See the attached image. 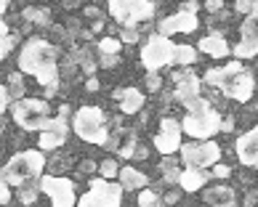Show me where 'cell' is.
Listing matches in <instances>:
<instances>
[{"mask_svg":"<svg viewBox=\"0 0 258 207\" xmlns=\"http://www.w3.org/2000/svg\"><path fill=\"white\" fill-rule=\"evenodd\" d=\"M56 59H59V48H56V43L45 40V37H30L24 43L22 53H19V69L24 74H35L37 82L45 88L48 98L56 96L59 82H61Z\"/></svg>","mask_w":258,"mask_h":207,"instance_id":"obj_1","label":"cell"},{"mask_svg":"<svg viewBox=\"0 0 258 207\" xmlns=\"http://www.w3.org/2000/svg\"><path fill=\"white\" fill-rule=\"evenodd\" d=\"M205 82L213 85V88H218L226 98H234L240 104L250 101L253 90H255L253 72L247 67H242L240 61H232V64H226V67H221V69H208L205 72Z\"/></svg>","mask_w":258,"mask_h":207,"instance_id":"obj_2","label":"cell"},{"mask_svg":"<svg viewBox=\"0 0 258 207\" xmlns=\"http://www.w3.org/2000/svg\"><path fill=\"white\" fill-rule=\"evenodd\" d=\"M45 170V157L37 149H27V152H19L6 162V167H0V178L8 186H19L22 189L24 183H32L43 175Z\"/></svg>","mask_w":258,"mask_h":207,"instance_id":"obj_3","label":"cell"},{"mask_svg":"<svg viewBox=\"0 0 258 207\" xmlns=\"http://www.w3.org/2000/svg\"><path fill=\"white\" fill-rule=\"evenodd\" d=\"M72 128L83 141L96 146H107L109 133H107V115L99 107H83L78 109V115L72 120Z\"/></svg>","mask_w":258,"mask_h":207,"instance_id":"obj_4","label":"cell"},{"mask_svg":"<svg viewBox=\"0 0 258 207\" xmlns=\"http://www.w3.org/2000/svg\"><path fill=\"white\" fill-rule=\"evenodd\" d=\"M11 115L14 122L24 130H40L51 122V109H48V101H40V98H22V101H14L11 107Z\"/></svg>","mask_w":258,"mask_h":207,"instance_id":"obj_5","label":"cell"},{"mask_svg":"<svg viewBox=\"0 0 258 207\" xmlns=\"http://www.w3.org/2000/svg\"><path fill=\"white\" fill-rule=\"evenodd\" d=\"M224 120L216 109H205V112H186L181 130L186 136H192V141H210V136H216L221 130Z\"/></svg>","mask_w":258,"mask_h":207,"instance_id":"obj_6","label":"cell"},{"mask_svg":"<svg viewBox=\"0 0 258 207\" xmlns=\"http://www.w3.org/2000/svg\"><path fill=\"white\" fill-rule=\"evenodd\" d=\"M109 16H114L122 27H136L139 22H147V19L155 16L157 3H149V0H109Z\"/></svg>","mask_w":258,"mask_h":207,"instance_id":"obj_7","label":"cell"},{"mask_svg":"<svg viewBox=\"0 0 258 207\" xmlns=\"http://www.w3.org/2000/svg\"><path fill=\"white\" fill-rule=\"evenodd\" d=\"M91 191H85L78 207H120L122 202V186L114 181H104V178H91Z\"/></svg>","mask_w":258,"mask_h":207,"instance_id":"obj_8","label":"cell"},{"mask_svg":"<svg viewBox=\"0 0 258 207\" xmlns=\"http://www.w3.org/2000/svg\"><path fill=\"white\" fill-rule=\"evenodd\" d=\"M181 159L192 170H205V167L218 165L221 159V146L216 141H189L181 146Z\"/></svg>","mask_w":258,"mask_h":207,"instance_id":"obj_9","label":"cell"},{"mask_svg":"<svg viewBox=\"0 0 258 207\" xmlns=\"http://www.w3.org/2000/svg\"><path fill=\"white\" fill-rule=\"evenodd\" d=\"M173 53H176V45L157 32L141 48V64L147 67V72H157L162 67H168V64H173Z\"/></svg>","mask_w":258,"mask_h":207,"instance_id":"obj_10","label":"cell"},{"mask_svg":"<svg viewBox=\"0 0 258 207\" xmlns=\"http://www.w3.org/2000/svg\"><path fill=\"white\" fill-rule=\"evenodd\" d=\"M40 191L51 196L53 207H78V196H75V183L64 175H45L40 178Z\"/></svg>","mask_w":258,"mask_h":207,"instance_id":"obj_11","label":"cell"},{"mask_svg":"<svg viewBox=\"0 0 258 207\" xmlns=\"http://www.w3.org/2000/svg\"><path fill=\"white\" fill-rule=\"evenodd\" d=\"M170 80L176 82V93H173V98L178 101V104H184V107L189 109L192 104L197 101V98H203L200 96V77L189 69V67H184V69H176V72H170Z\"/></svg>","mask_w":258,"mask_h":207,"instance_id":"obj_12","label":"cell"},{"mask_svg":"<svg viewBox=\"0 0 258 207\" xmlns=\"http://www.w3.org/2000/svg\"><path fill=\"white\" fill-rule=\"evenodd\" d=\"M181 122H176L173 117H162L160 120V130L155 136V149L160 154H173V152H181L184 141H181Z\"/></svg>","mask_w":258,"mask_h":207,"instance_id":"obj_13","label":"cell"},{"mask_svg":"<svg viewBox=\"0 0 258 207\" xmlns=\"http://www.w3.org/2000/svg\"><path fill=\"white\" fill-rule=\"evenodd\" d=\"M232 53L237 56V59H250V56L258 53V3H255V11L242 22V27H240V43L232 48Z\"/></svg>","mask_w":258,"mask_h":207,"instance_id":"obj_14","label":"cell"},{"mask_svg":"<svg viewBox=\"0 0 258 207\" xmlns=\"http://www.w3.org/2000/svg\"><path fill=\"white\" fill-rule=\"evenodd\" d=\"M234 152L245 167H258V128H250L247 133L237 138Z\"/></svg>","mask_w":258,"mask_h":207,"instance_id":"obj_15","label":"cell"},{"mask_svg":"<svg viewBox=\"0 0 258 207\" xmlns=\"http://www.w3.org/2000/svg\"><path fill=\"white\" fill-rule=\"evenodd\" d=\"M64 141H67V117L56 115V117H51L48 125L43 128V133H40V149L51 152V149H59Z\"/></svg>","mask_w":258,"mask_h":207,"instance_id":"obj_16","label":"cell"},{"mask_svg":"<svg viewBox=\"0 0 258 207\" xmlns=\"http://www.w3.org/2000/svg\"><path fill=\"white\" fill-rule=\"evenodd\" d=\"M160 35L162 37H168V35H173V32H195L197 30V14H186V11H178L173 16H165L160 22Z\"/></svg>","mask_w":258,"mask_h":207,"instance_id":"obj_17","label":"cell"},{"mask_svg":"<svg viewBox=\"0 0 258 207\" xmlns=\"http://www.w3.org/2000/svg\"><path fill=\"white\" fill-rule=\"evenodd\" d=\"M112 98L120 104L122 115H136V112L144 109V93L136 90V88H120V90L112 93Z\"/></svg>","mask_w":258,"mask_h":207,"instance_id":"obj_18","label":"cell"},{"mask_svg":"<svg viewBox=\"0 0 258 207\" xmlns=\"http://www.w3.org/2000/svg\"><path fill=\"white\" fill-rule=\"evenodd\" d=\"M107 146L112 149V152H117L120 157H128V159L136 154V149H139V144H136V138H133V133H131V130H122V128H117L114 133H109Z\"/></svg>","mask_w":258,"mask_h":207,"instance_id":"obj_19","label":"cell"},{"mask_svg":"<svg viewBox=\"0 0 258 207\" xmlns=\"http://www.w3.org/2000/svg\"><path fill=\"white\" fill-rule=\"evenodd\" d=\"M203 199L210 207H234L237 204V194H234V189H229V186H213V189L205 191Z\"/></svg>","mask_w":258,"mask_h":207,"instance_id":"obj_20","label":"cell"},{"mask_svg":"<svg viewBox=\"0 0 258 207\" xmlns=\"http://www.w3.org/2000/svg\"><path fill=\"white\" fill-rule=\"evenodd\" d=\"M197 51H203V53H208V56H216V59H224V56L232 51L229 48V43L224 40V35H205L203 40H200V45H197Z\"/></svg>","mask_w":258,"mask_h":207,"instance_id":"obj_21","label":"cell"},{"mask_svg":"<svg viewBox=\"0 0 258 207\" xmlns=\"http://www.w3.org/2000/svg\"><path fill=\"white\" fill-rule=\"evenodd\" d=\"M210 178H213V175L205 173V170H192V167H186V170H181L178 186H181L184 191H197V189H203Z\"/></svg>","mask_w":258,"mask_h":207,"instance_id":"obj_22","label":"cell"},{"mask_svg":"<svg viewBox=\"0 0 258 207\" xmlns=\"http://www.w3.org/2000/svg\"><path fill=\"white\" fill-rule=\"evenodd\" d=\"M117 178H120L122 189H141V191H144L147 183H149V178L141 173V170H136V167H122Z\"/></svg>","mask_w":258,"mask_h":207,"instance_id":"obj_23","label":"cell"},{"mask_svg":"<svg viewBox=\"0 0 258 207\" xmlns=\"http://www.w3.org/2000/svg\"><path fill=\"white\" fill-rule=\"evenodd\" d=\"M72 61H78L88 77H93V72H96V67H99V61L93 59V53L88 48H75L72 51Z\"/></svg>","mask_w":258,"mask_h":207,"instance_id":"obj_24","label":"cell"},{"mask_svg":"<svg viewBox=\"0 0 258 207\" xmlns=\"http://www.w3.org/2000/svg\"><path fill=\"white\" fill-rule=\"evenodd\" d=\"M8 96H11L14 101H22V98H27L24 93H27V88H24V74L22 72H11L8 74Z\"/></svg>","mask_w":258,"mask_h":207,"instance_id":"obj_25","label":"cell"},{"mask_svg":"<svg viewBox=\"0 0 258 207\" xmlns=\"http://www.w3.org/2000/svg\"><path fill=\"white\" fill-rule=\"evenodd\" d=\"M24 22H30V24H37V27H45L51 22V14H48V8H40V6H30V8H24Z\"/></svg>","mask_w":258,"mask_h":207,"instance_id":"obj_26","label":"cell"},{"mask_svg":"<svg viewBox=\"0 0 258 207\" xmlns=\"http://www.w3.org/2000/svg\"><path fill=\"white\" fill-rule=\"evenodd\" d=\"M197 61V51L192 45H176V53H173V64H178L181 69L189 67V64Z\"/></svg>","mask_w":258,"mask_h":207,"instance_id":"obj_27","label":"cell"},{"mask_svg":"<svg viewBox=\"0 0 258 207\" xmlns=\"http://www.w3.org/2000/svg\"><path fill=\"white\" fill-rule=\"evenodd\" d=\"M160 173H162V178H165L168 183H173V181L178 183V178H181V170H178V165H176L173 157H165V159H162Z\"/></svg>","mask_w":258,"mask_h":207,"instance_id":"obj_28","label":"cell"},{"mask_svg":"<svg viewBox=\"0 0 258 207\" xmlns=\"http://www.w3.org/2000/svg\"><path fill=\"white\" fill-rule=\"evenodd\" d=\"M14 43H16V37H11V32H8V27H6V22L0 19V61L6 59L8 53H11V48H14Z\"/></svg>","mask_w":258,"mask_h":207,"instance_id":"obj_29","label":"cell"},{"mask_svg":"<svg viewBox=\"0 0 258 207\" xmlns=\"http://www.w3.org/2000/svg\"><path fill=\"white\" fill-rule=\"evenodd\" d=\"M37 191H40V181L24 183L22 189H19V202H22V204H32V202H37Z\"/></svg>","mask_w":258,"mask_h":207,"instance_id":"obj_30","label":"cell"},{"mask_svg":"<svg viewBox=\"0 0 258 207\" xmlns=\"http://www.w3.org/2000/svg\"><path fill=\"white\" fill-rule=\"evenodd\" d=\"M120 48H122V43L117 37H101L99 40V53L101 56H120Z\"/></svg>","mask_w":258,"mask_h":207,"instance_id":"obj_31","label":"cell"},{"mask_svg":"<svg viewBox=\"0 0 258 207\" xmlns=\"http://www.w3.org/2000/svg\"><path fill=\"white\" fill-rule=\"evenodd\" d=\"M99 173H101L104 181H109V178H117L120 175V167H117V162H114L112 157H107L104 162H99Z\"/></svg>","mask_w":258,"mask_h":207,"instance_id":"obj_32","label":"cell"},{"mask_svg":"<svg viewBox=\"0 0 258 207\" xmlns=\"http://www.w3.org/2000/svg\"><path fill=\"white\" fill-rule=\"evenodd\" d=\"M139 207H160V194L155 189H144L139 194Z\"/></svg>","mask_w":258,"mask_h":207,"instance_id":"obj_33","label":"cell"},{"mask_svg":"<svg viewBox=\"0 0 258 207\" xmlns=\"http://www.w3.org/2000/svg\"><path fill=\"white\" fill-rule=\"evenodd\" d=\"M139 40V30L136 27H122L120 30V43H136Z\"/></svg>","mask_w":258,"mask_h":207,"instance_id":"obj_34","label":"cell"},{"mask_svg":"<svg viewBox=\"0 0 258 207\" xmlns=\"http://www.w3.org/2000/svg\"><path fill=\"white\" fill-rule=\"evenodd\" d=\"M234 11L250 16V14L255 11V3H253V0H237V3H234Z\"/></svg>","mask_w":258,"mask_h":207,"instance_id":"obj_35","label":"cell"},{"mask_svg":"<svg viewBox=\"0 0 258 207\" xmlns=\"http://www.w3.org/2000/svg\"><path fill=\"white\" fill-rule=\"evenodd\" d=\"M85 16H91V19H93V30H101L104 16L99 14V8H96V6H88V8H85Z\"/></svg>","mask_w":258,"mask_h":207,"instance_id":"obj_36","label":"cell"},{"mask_svg":"<svg viewBox=\"0 0 258 207\" xmlns=\"http://www.w3.org/2000/svg\"><path fill=\"white\" fill-rule=\"evenodd\" d=\"M144 82H147V88H149L152 93H157V90L162 88V80H160V74H157V72H149Z\"/></svg>","mask_w":258,"mask_h":207,"instance_id":"obj_37","label":"cell"},{"mask_svg":"<svg viewBox=\"0 0 258 207\" xmlns=\"http://www.w3.org/2000/svg\"><path fill=\"white\" fill-rule=\"evenodd\" d=\"M99 170V165L93 162V159H83L80 167H78V175H91V173H96Z\"/></svg>","mask_w":258,"mask_h":207,"instance_id":"obj_38","label":"cell"},{"mask_svg":"<svg viewBox=\"0 0 258 207\" xmlns=\"http://www.w3.org/2000/svg\"><path fill=\"white\" fill-rule=\"evenodd\" d=\"M8 104H11V96H8V88L0 85V115L8 109Z\"/></svg>","mask_w":258,"mask_h":207,"instance_id":"obj_39","label":"cell"},{"mask_svg":"<svg viewBox=\"0 0 258 207\" xmlns=\"http://www.w3.org/2000/svg\"><path fill=\"white\" fill-rule=\"evenodd\" d=\"M229 173H232V170H229L226 165H213V170H210L213 178H229Z\"/></svg>","mask_w":258,"mask_h":207,"instance_id":"obj_40","label":"cell"},{"mask_svg":"<svg viewBox=\"0 0 258 207\" xmlns=\"http://www.w3.org/2000/svg\"><path fill=\"white\" fill-rule=\"evenodd\" d=\"M8 199H11V189H8V183L0 178V204H6Z\"/></svg>","mask_w":258,"mask_h":207,"instance_id":"obj_41","label":"cell"},{"mask_svg":"<svg viewBox=\"0 0 258 207\" xmlns=\"http://www.w3.org/2000/svg\"><path fill=\"white\" fill-rule=\"evenodd\" d=\"M64 167H67V162H64L61 157H56V159H51V170H53L51 175H59V173L64 170Z\"/></svg>","mask_w":258,"mask_h":207,"instance_id":"obj_42","label":"cell"},{"mask_svg":"<svg viewBox=\"0 0 258 207\" xmlns=\"http://www.w3.org/2000/svg\"><path fill=\"white\" fill-rule=\"evenodd\" d=\"M120 61V56H101V67H114Z\"/></svg>","mask_w":258,"mask_h":207,"instance_id":"obj_43","label":"cell"},{"mask_svg":"<svg viewBox=\"0 0 258 207\" xmlns=\"http://www.w3.org/2000/svg\"><path fill=\"white\" fill-rule=\"evenodd\" d=\"M197 8L200 3H181V11H186V14H197Z\"/></svg>","mask_w":258,"mask_h":207,"instance_id":"obj_44","label":"cell"},{"mask_svg":"<svg viewBox=\"0 0 258 207\" xmlns=\"http://www.w3.org/2000/svg\"><path fill=\"white\" fill-rule=\"evenodd\" d=\"M205 8H208V11H218V8H224V3H221V0H216V3H213V0H210V3H205Z\"/></svg>","mask_w":258,"mask_h":207,"instance_id":"obj_45","label":"cell"},{"mask_svg":"<svg viewBox=\"0 0 258 207\" xmlns=\"http://www.w3.org/2000/svg\"><path fill=\"white\" fill-rule=\"evenodd\" d=\"M85 88H88V90H99V80L96 77H88V80H85Z\"/></svg>","mask_w":258,"mask_h":207,"instance_id":"obj_46","label":"cell"},{"mask_svg":"<svg viewBox=\"0 0 258 207\" xmlns=\"http://www.w3.org/2000/svg\"><path fill=\"white\" fill-rule=\"evenodd\" d=\"M176 199H178V191H168L165 194V204H173Z\"/></svg>","mask_w":258,"mask_h":207,"instance_id":"obj_47","label":"cell"},{"mask_svg":"<svg viewBox=\"0 0 258 207\" xmlns=\"http://www.w3.org/2000/svg\"><path fill=\"white\" fill-rule=\"evenodd\" d=\"M133 159H147V149H144V146H139V149H136V154H133Z\"/></svg>","mask_w":258,"mask_h":207,"instance_id":"obj_48","label":"cell"},{"mask_svg":"<svg viewBox=\"0 0 258 207\" xmlns=\"http://www.w3.org/2000/svg\"><path fill=\"white\" fill-rule=\"evenodd\" d=\"M255 196H258L255 191H250V194H247V199H245V207H253V204H255Z\"/></svg>","mask_w":258,"mask_h":207,"instance_id":"obj_49","label":"cell"},{"mask_svg":"<svg viewBox=\"0 0 258 207\" xmlns=\"http://www.w3.org/2000/svg\"><path fill=\"white\" fill-rule=\"evenodd\" d=\"M232 128H234V120H232V117H226V120H224V125H221V130H232Z\"/></svg>","mask_w":258,"mask_h":207,"instance_id":"obj_50","label":"cell"},{"mask_svg":"<svg viewBox=\"0 0 258 207\" xmlns=\"http://www.w3.org/2000/svg\"><path fill=\"white\" fill-rule=\"evenodd\" d=\"M6 8H8V3H6V0H0V16L6 14Z\"/></svg>","mask_w":258,"mask_h":207,"instance_id":"obj_51","label":"cell"},{"mask_svg":"<svg viewBox=\"0 0 258 207\" xmlns=\"http://www.w3.org/2000/svg\"><path fill=\"white\" fill-rule=\"evenodd\" d=\"M0 133H3V117H0Z\"/></svg>","mask_w":258,"mask_h":207,"instance_id":"obj_52","label":"cell"}]
</instances>
